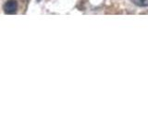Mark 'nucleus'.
<instances>
[{
	"label": "nucleus",
	"mask_w": 148,
	"mask_h": 139,
	"mask_svg": "<svg viewBox=\"0 0 148 139\" xmlns=\"http://www.w3.org/2000/svg\"><path fill=\"white\" fill-rule=\"evenodd\" d=\"M4 12L8 15H13L18 10V2L16 0H8L3 6Z\"/></svg>",
	"instance_id": "1"
},
{
	"label": "nucleus",
	"mask_w": 148,
	"mask_h": 139,
	"mask_svg": "<svg viewBox=\"0 0 148 139\" xmlns=\"http://www.w3.org/2000/svg\"><path fill=\"white\" fill-rule=\"evenodd\" d=\"M132 2L139 7H147L148 6V0H132Z\"/></svg>",
	"instance_id": "2"
}]
</instances>
